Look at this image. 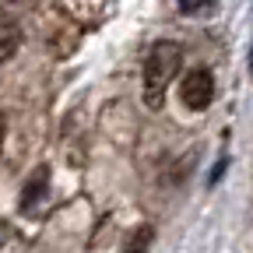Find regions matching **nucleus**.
I'll use <instances>...</instances> for the list:
<instances>
[{"label":"nucleus","mask_w":253,"mask_h":253,"mask_svg":"<svg viewBox=\"0 0 253 253\" xmlns=\"http://www.w3.org/2000/svg\"><path fill=\"white\" fill-rule=\"evenodd\" d=\"M21 46V25L11 11H0V63H7Z\"/></svg>","instance_id":"obj_3"},{"label":"nucleus","mask_w":253,"mask_h":253,"mask_svg":"<svg viewBox=\"0 0 253 253\" xmlns=\"http://www.w3.org/2000/svg\"><path fill=\"white\" fill-rule=\"evenodd\" d=\"M179 4H183L186 11H197V7H204V4H208V0H179Z\"/></svg>","instance_id":"obj_7"},{"label":"nucleus","mask_w":253,"mask_h":253,"mask_svg":"<svg viewBox=\"0 0 253 253\" xmlns=\"http://www.w3.org/2000/svg\"><path fill=\"white\" fill-rule=\"evenodd\" d=\"M250 67H253V56H250Z\"/></svg>","instance_id":"obj_8"},{"label":"nucleus","mask_w":253,"mask_h":253,"mask_svg":"<svg viewBox=\"0 0 253 253\" xmlns=\"http://www.w3.org/2000/svg\"><path fill=\"white\" fill-rule=\"evenodd\" d=\"M179 63H183V49H179L176 42H155V46H151L148 63H144V99H148L151 109L162 106L166 88H169V81L176 78Z\"/></svg>","instance_id":"obj_1"},{"label":"nucleus","mask_w":253,"mask_h":253,"mask_svg":"<svg viewBox=\"0 0 253 253\" xmlns=\"http://www.w3.org/2000/svg\"><path fill=\"white\" fill-rule=\"evenodd\" d=\"M46 179H49V172H46V169H39V183L32 179V183L25 186V201H21V208H25V211H32V204H36V201L42 197V190H46Z\"/></svg>","instance_id":"obj_4"},{"label":"nucleus","mask_w":253,"mask_h":253,"mask_svg":"<svg viewBox=\"0 0 253 253\" xmlns=\"http://www.w3.org/2000/svg\"><path fill=\"white\" fill-rule=\"evenodd\" d=\"M4 137H7V116L0 113V151H4Z\"/></svg>","instance_id":"obj_6"},{"label":"nucleus","mask_w":253,"mask_h":253,"mask_svg":"<svg viewBox=\"0 0 253 253\" xmlns=\"http://www.w3.org/2000/svg\"><path fill=\"white\" fill-rule=\"evenodd\" d=\"M179 99H183L186 109H194V113L208 109L211 99H214V74H211L208 67L190 71V74L183 78V84H179Z\"/></svg>","instance_id":"obj_2"},{"label":"nucleus","mask_w":253,"mask_h":253,"mask_svg":"<svg viewBox=\"0 0 253 253\" xmlns=\"http://www.w3.org/2000/svg\"><path fill=\"white\" fill-rule=\"evenodd\" d=\"M151 236H155V232H151L148 225H144V229H137V232L130 236V243L123 246V253H148V246H151Z\"/></svg>","instance_id":"obj_5"}]
</instances>
